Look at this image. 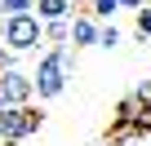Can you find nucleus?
I'll return each instance as SVG.
<instances>
[{
	"label": "nucleus",
	"mask_w": 151,
	"mask_h": 146,
	"mask_svg": "<svg viewBox=\"0 0 151 146\" xmlns=\"http://www.w3.org/2000/svg\"><path fill=\"white\" fill-rule=\"evenodd\" d=\"M71 71H76V49H71V44H49V49L40 53L36 71H31L36 98H40V102L62 98V89H67V80H71Z\"/></svg>",
	"instance_id": "nucleus-1"
},
{
	"label": "nucleus",
	"mask_w": 151,
	"mask_h": 146,
	"mask_svg": "<svg viewBox=\"0 0 151 146\" xmlns=\"http://www.w3.org/2000/svg\"><path fill=\"white\" fill-rule=\"evenodd\" d=\"M0 44H5L9 53H40L45 44V27L36 14H14V18H0Z\"/></svg>",
	"instance_id": "nucleus-2"
},
{
	"label": "nucleus",
	"mask_w": 151,
	"mask_h": 146,
	"mask_svg": "<svg viewBox=\"0 0 151 146\" xmlns=\"http://www.w3.org/2000/svg\"><path fill=\"white\" fill-rule=\"evenodd\" d=\"M40 124H45V115L36 111V102L31 106H5V111H0V142H5V146H18L31 133H40Z\"/></svg>",
	"instance_id": "nucleus-3"
},
{
	"label": "nucleus",
	"mask_w": 151,
	"mask_h": 146,
	"mask_svg": "<svg viewBox=\"0 0 151 146\" xmlns=\"http://www.w3.org/2000/svg\"><path fill=\"white\" fill-rule=\"evenodd\" d=\"M0 98H5V106H31V102H36L31 71H22V66L0 71Z\"/></svg>",
	"instance_id": "nucleus-4"
},
{
	"label": "nucleus",
	"mask_w": 151,
	"mask_h": 146,
	"mask_svg": "<svg viewBox=\"0 0 151 146\" xmlns=\"http://www.w3.org/2000/svg\"><path fill=\"white\" fill-rule=\"evenodd\" d=\"M98 31H102V22H98L93 14H85V9L71 14V49H89V44H98Z\"/></svg>",
	"instance_id": "nucleus-5"
},
{
	"label": "nucleus",
	"mask_w": 151,
	"mask_h": 146,
	"mask_svg": "<svg viewBox=\"0 0 151 146\" xmlns=\"http://www.w3.org/2000/svg\"><path fill=\"white\" fill-rule=\"evenodd\" d=\"M71 14H76V0H36V18H40V27L67 22Z\"/></svg>",
	"instance_id": "nucleus-6"
},
{
	"label": "nucleus",
	"mask_w": 151,
	"mask_h": 146,
	"mask_svg": "<svg viewBox=\"0 0 151 146\" xmlns=\"http://www.w3.org/2000/svg\"><path fill=\"white\" fill-rule=\"evenodd\" d=\"M85 5H89L85 14H93L98 22H111V18L120 14V0H85Z\"/></svg>",
	"instance_id": "nucleus-7"
},
{
	"label": "nucleus",
	"mask_w": 151,
	"mask_h": 146,
	"mask_svg": "<svg viewBox=\"0 0 151 146\" xmlns=\"http://www.w3.org/2000/svg\"><path fill=\"white\" fill-rule=\"evenodd\" d=\"M45 44H71V18L67 22H49L45 27Z\"/></svg>",
	"instance_id": "nucleus-8"
},
{
	"label": "nucleus",
	"mask_w": 151,
	"mask_h": 146,
	"mask_svg": "<svg viewBox=\"0 0 151 146\" xmlns=\"http://www.w3.org/2000/svg\"><path fill=\"white\" fill-rule=\"evenodd\" d=\"M14 14H36V0H0V18H14Z\"/></svg>",
	"instance_id": "nucleus-9"
},
{
	"label": "nucleus",
	"mask_w": 151,
	"mask_h": 146,
	"mask_svg": "<svg viewBox=\"0 0 151 146\" xmlns=\"http://www.w3.org/2000/svg\"><path fill=\"white\" fill-rule=\"evenodd\" d=\"M120 44V27L116 22H102V31H98V49H116Z\"/></svg>",
	"instance_id": "nucleus-10"
},
{
	"label": "nucleus",
	"mask_w": 151,
	"mask_h": 146,
	"mask_svg": "<svg viewBox=\"0 0 151 146\" xmlns=\"http://www.w3.org/2000/svg\"><path fill=\"white\" fill-rule=\"evenodd\" d=\"M133 133H138V137H151V106H142V111H138V120H133Z\"/></svg>",
	"instance_id": "nucleus-11"
},
{
	"label": "nucleus",
	"mask_w": 151,
	"mask_h": 146,
	"mask_svg": "<svg viewBox=\"0 0 151 146\" xmlns=\"http://www.w3.org/2000/svg\"><path fill=\"white\" fill-rule=\"evenodd\" d=\"M133 31H138L142 40L151 36V5H147V9H138V22H133Z\"/></svg>",
	"instance_id": "nucleus-12"
},
{
	"label": "nucleus",
	"mask_w": 151,
	"mask_h": 146,
	"mask_svg": "<svg viewBox=\"0 0 151 146\" xmlns=\"http://www.w3.org/2000/svg\"><path fill=\"white\" fill-rule=\"evenodd\" d=\"M147 5H151V0H120V9H133V14H138V9H147Z\"/></svg>",
	"instance_id": "nucleus-13"
},
{
	"label": "nucleus",
	"mask_w": 151,
	"mask_h": 146,
	"mask_svg": "<svg viewBox=\"0 0 151 146\" xmlns=\"http://www.w3.org/2000/svg\"><path fill=\"white\" fill-rule=\"evenodd\" d=\"M98 146H116V137H107V142H98Z\"/></svg>",
	"instance_id": "nucleus-14"
},
{
	"label": "nucleus",
	"mask_w": 151,
	"mask_h": 146,
	"mask_svg": "<svg viewBox=\"0 0 151 146\" xmlns=\"http://www.w3.org/2000/svg\"><path fill=\"white\" fill-rule=\"evenodd\" d=\"M0 111H5V98H0Z\"/></svg>",
	"instance_id": "nucleus-15"
},
{
	"label": "nucleus",
	"mask_w": 151,
	"mask_h": 146,
	"mask_svg": "<svg viewBox=\"0 0 151 146\" xmlns=\"http://www.w3.org/2000/svg\"><path fill=\"white\" fill-rule=\"evenodd\" d=\"M76 5H80V0H76Z\"/></svg>",
	"instance_id": "nucleus-16"
},
{
	"label": "nucleus",
	"mask_w": 151,
	"mask_h": 146,
	"mask_svg": "<svg viewBox=\"0 0 151 146\" xmlns=\"http://www.w3.org/2000/svg\"><path fill=\"white\" fill-rule=\"evenodd\" d=\"M0 146H5V142H0Z\"/></svg>",
	"instance_id": "nucleus-17"
}]
</instances>
